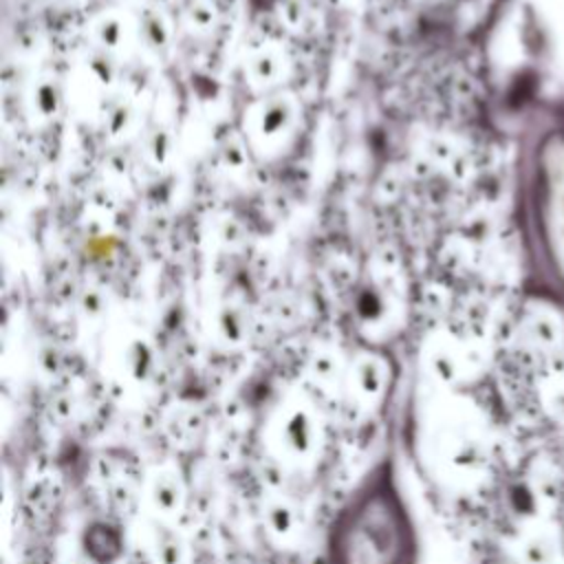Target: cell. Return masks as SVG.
Here are the masks:
<instances>
[{"label": "cell", "instance_id": "1", "mask_svg": "<svg viewBox=\"0 0 564 564\" xmlns=\"http://www.w3.org/2000/svg\"><path fill=\"white\" fill-rule=\"evenodd\" d=\"M531 225L546 284L564 293V121L546 126L535 148Z\"/></svg>", "mask_w": 564, "mask_h": 564}, {"label": "cell", "instance_id": "2", "mask_svg": "<svg viewBox=\"0 0 564 564\" xmlns=\"http://www.w3.org/2000/svg\"><path fill=\"white\" fill-rule=\"evenodd\" d=\"M408 551L405 518L397 498L372 491L350 509L335 544V564H403Z\"/></svg>", "mask_w": 564, "mask_h": 564}, {"label": "cell", "instance_id": "3", "mask_svg": "<svg viewBox=\"0 0 564 564\" xmlns=\"http://www.w3.org/2000/svg\"><path fill=\"white\" fill-rule=\"evenodd\" d=\"M264 441L269 452L284 465L304 467L315 463L324 447V423L311 403L286 399L267 419Z\"/></svg>", "mask_w": 564, "mask_h": 564}, {"label": "cell", "instance_id": "4", "mask_svg": "<svg viewBox=\"0 0 564 564\" xmlns=\"http://www.w3.org/2000/svg\"><path fill=\"white\" fill-rule=\"evenodd\" d=\"M430 445L447 476L458 480L480 476L489 463V438L476 414H441Z\"/></svg>", "mask_w": 564, "mask_h": 564}, {"label": "cell", "instance_id": "5", "mask_svg": "<svg viewBox=\"0 0 564 564\" xmlns=\"http://www.w3.org/2000/svg\"><path fill=\"white\" fill-rule=\"evenodd\" d=\"M141 498L154 520L172 524L187 507V485L178 467L156 465L143 476Z\"/></svg>", "mask_w": 564, "mask_h": 564}, {"label": "cell", "instance_id": "6", "mask_svg": "<svg viewBox=\"0 0 564 564\" xmlns=\"http://www.w3.org/2000/svg\"><path fill=\"white\" fill-rule=\"evenodd\" d=\"M260 518L264 533L273 546L282 551H293L304 542L306 518L293 500L284 496H269L262 502Z\"/></svg>", "mask_w": 564, "mask_h": 564}, {"label": "cell", "instance_id": "7", "mask_svg": "<svg viewBox=\"0 0 564 564\" xmlns=\"http://www.w3.org/2000/svg\"><path fill=\"white\" fill-rule=\"evenodd\" d=\"M143 544L150 564H189L187 542L167 522L152 518Z\"/></svg>", "mask_w": 564, "mask_h": 564}, {"label": "cell", "instance_id": "8", "mask_svg": "<svg viewBox=\"0 0 564 564\" xmlns=\"http://www.w3.org/2000/svg\"><path fill=\"white\" fill-rule=\"evenodd\" d=\"M518 557L522 564H557L560 542L551 527L540 520L524 524L518 540Z\"/></svg>", "mask_w": 564, "mask_h": 564}, {"label": "cell", "instance_id": "9", "mask_svg": "<svg viewBox=\"0 0 564 564\" xmlns=\"http://www.w3.org/2000/svg\"><path fill=\"white\" fill-rule=\"evenodd\" d=\"M386 386H388L386 372H383L379 366L370 364V361L359 364V366L355 368L352 377H350V392H352V399H355V403H357L359 408H364V410H370V408H375V405L381 403V399H383V394H386Z\"/></svg>", "mask_w": 564, "mask_h": 564}, {"label": "cell", "instance_id": "10", "mask_svg": "<svg viewBox=\"0 0 564 564\" xmlns=\"http://www.w3.org/2000/svg\"><path fill=\"white\" fill-rule=\"evenodd\" d=\"M165 434L178 447H192L200 441L205 430V416L194 408H174L165 414Z\"/></svg>", "mask_w": 564, "mask_h": 564}, {"label": "cell", "instance_id": "11", "mask_svg": "<svg viewBox=\"0 0 564 564\" xmlns=\"http://www.w3.org/2000/svg\"><path fill=\"white\" fill-rule=\"evenodd\" d=\"M527 339L535 350L557 355L564 346V326L549 311L531 315V319L527 322Z\"/></svg>", "mask_w": 564, "mask_h": 564}, {"label": "cell", "instance_id": "12", "mask_svg": "<svg viewBox=\"0 0 564 564\" xmlns=\"http://www.w3.org/2000/svg\"><path fill=\"white\" fill-rule=\"evenodd\" d=\"M62 500V485L55 474H37L26 487V505L37 516H48Z\"/></svg>", "mask_w": 564, "mask_h": 564}, {"label": "cell", "instance_id": "13", "mask_svg": "<svg viewBox=\"0 0 564 564\" xmlns=\"http://www.w3.org/2000/svg\"><path fill=\"white\" fill-rule=\"evenodd\" d=\"M59 564H99V560L86 549V544L68 542L59 551Z\"/></svg>", "mask_w": 564, "mask_h": 564}]
</instances>
